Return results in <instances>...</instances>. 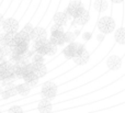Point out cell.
I'll return each mask as SVG.
<instances>
[{
    "label": "cell",
    "mask_w": 125,
    "mask_h": 113,
    "mask_svg": "<svg viewBox=\"0 0 125 113\" xmlns=\"http://www.w3.org/2000/svg\"><path fill=\"white\" fill-rule=\"evenodd\" d=\"M33 51L35 53H39V54H42V55H54L57 51V47L50 40L43 39V40L34 41Z\"/></svg>",
    "instance_id": "6da1fadb"
},
{
    "label": "cell",
    "mask_w": 125,
    "mask_h": 113,
    "mask_svg": "<svg viewBox=\"0 0 125 113\" xmlns=\"http://www.w3.org/2000/svg\"><path fill=\"white\" fill-rule=\"evenodd\" d=\"M52 34H51L50 41L52 42L54 45H62L65 44V32L62 30V26L58 25V24H55L52 26V30H51Z\"/></svg>",
    "instance_id": "7a4b0ae2"
},
{
    "label": "cell",
    "mask_w": 125,
    "mask_h": 113,
    "mask_svg": "<svg viewBox=\"0 0 125 113\" xmlns=\"http://www.w3.org/2000/svg\"><path fill=\"white\" fill-rule=\"evenodd\" d=\"M98 28L103 34H109L113 32L115 29V22L111 17H103L100 19L98 23Z\"/></svg>",
    "instance_id": "3957f363"
},
{
    "label": "cell",
    "mask_w": 125,
    "mask_h": 113,
    "mask_svg": "<svg viewBox=\"0 0 125 113\" xmlns=\"http://www.w3.org/2000/svg\"><path fill=\"white\" fill-rule=\"evenodd\" d=\"M57 94V86L52 81H47L42 87V96L46 99H53Z\"/></svg>",
    "instance_id": "277c9868"
},
{
    "label": "cell",
    "mask_w": 125,
    "mask_h": 113,
    "mask_svg": "<svg viewBox=\"0 0 125 113\" xmlns=\"http://www.w3.org/2000/svg\"><path fill=\"white\" fill-rule=\"evenodd\" d=\"M83 10H84L83 6H82L79 1H71L70 3H69V6L67 7L66 13L69 15V17L75 19V18H77Z\"/></svg>",
    "instance_id": "5b68a950"
},
{
    "label": "cell",
    "mask_w": 125,
    "mask_h": 113,
    "mask_svg": "<svg viewBox=\"0 0 125 113\" xmlns=\"http://www.w3.org/2000/svg\"><path fill=\"white\" fill-rule=\"evenodd\" d=\"M81 48H82L81 44L75 43V42H70V43H68V45L65 47V50L62 53H64V55L67 57V58H73Z\"/></svg>",
    "instance_id": "8992f818"
},
{
    "label": "cell",
    "mask_w": 125,
    "mask_h": 113,
    "mask_svg": "<svg viewBox=\"0 0 125 113\" xmlns=\"http://www.w3.org/2000/svg\"><path fill=\"white\" fill-rule=\"evenodd\" d=\"M2 29L4 32L8 33H17L19 30V22L13 18H9V19L3 20L2 22Z\"/></svg>",
    "instance_id": "52a82bcc"
},
{
    "label": "cell",
    "mask_w": 125,
    "mask_h": 113,
    "mask_svg": "<svg viewBox=\"0 0 125 113\" xmlns=\"http://www.w3.org/2000/svg\"><path fill=\"white\" fill-rule=\"evenodd\" d=\"M73 62H75L77 65H84V64L88 63L89 61V53L86 48L82 46V48L78 52V54L73 57Z\"/></svg>",
    "instance_id": "ba28073f"
},
{
    "label": "cell",
    "mask_w": 125,
    "mask_h": 113,
    "mask_svg": "<svg viewBox=\"0 0 125 113\" xmlns=\"http://www.w3.org/2000/svg\"><path fill=\"white\" fill-rule=\"evenodd\" d=\"M106 65L110 68L111 70H117L121 68L122 66V61L119 56L116 55H113V56H110L106 61Z\"/></svg>",
    "instance_id": "9c48e42d"
},
{
    "label": "cell",
    "mask_w": 125,
    "mask_h": 113,
    "mask_svg": "<svg viewBox=\"0 0 125 113\" xmlns=\"http://www.w3.org/2000/svg\"><path fill=\"white\" fill-rule=\"evenodd\" d=\"M32 68H33V72L39 78H42V77H44L47 74V68L44 65V63H32Z\"/></svg>",
    "instance_id": "30bf717a"
},
{
    "label": "cell",
    "mask_w": 125,
    "mask_h": 113,
    "mask_svg": "<svg viewBox=\"0 0 125 113\" xmlns=\"http://www.w3.org/2000/svg\"><path fill=\"white\" fill-rule=\"evenodd\" d=\"M13 36H14V33L4 32V33H2V34H0V45L7 46V47L11 48L12 41H13Z\"/></svg>",
    "instance_id": "8fae6325"
},
{
    "label": "cell",
    "mask_w": 125,
    "mask_h": 113,
    "mask_svg": "<svg viewBox=\"0 0 125 113\" xmlns=\"http://www.w3.org/2000/svg\"><path fill=\"white\" fill-rule=\"evenodd\" d=\"M31 39H32L33 41L47 39V34H46L45 29L41 28V26H36V28H34V29H33L32 35H31Z\"/></svg>",
    "instance_id": "7c38bea8"
},
{
    "label": "cell",
    "mask_w": 125,
    "mask_h": 113,
    "mask_svg": "<svg viewBox=\"0 0 125 113\" xmlns=\"http://www.w3.org/2000/svg\"><path fill=\"white\" fill-rule=\"evenodd\" d=\"M1 92V96L3 99H9V98H12V97H14L15 94H17V89H15V86L11 85V83H7L6 88H4Z\"/></svg>",
    "instance_id": "4fadbf2b"
},
{
    "label": "cell",
    "mask_w": 125,
    "mask_h": 113,
    "mask_svg": "<svg viewBox=\"0 0 125 113\" xmlns=\"http://www.w3.org/2000/svg\"><path fill=\"white\" fill-rule=\"evenodd\" d=\"M29 51V43L28 42H21L18 45L11 47V52L17 53V54H21V55H25Z\"/></svg>",
    "instance_id": "5bb4252c"
},
{
    "label": "cell",
    "mask_w": 125,
    "mask_h": 113,
    "mask_svg": "<svg viewBox=\"0 0 125 113\" xmlns=\"http://www.w3.org/2000/svg\"><path fill=\"white\" fill-rule=\"evenodd\" d=\"M22 79H24V82H26L29 86H30V87L35 86L37 83V81H39V77H37L36 75L33 72V70H32V72H26V74L23 76V78H22Z\"/></svg>",
    "instance_id": "9a60e30c"
},
{
    "label": "cell",
    "mask_w": 125,
    "mask_h": 113,
    "mask_svg": "<svg viewBox=\"0 0 125 113\" xmlns=\"http://www.w3.org/2000/svg\"><path fill=\"white\" fill-rule=\"evenodd\" d=\"M37 109L40 112H51L52 111V103H51L50 99H42L40 101L39 105H37Z\"/></svg>",
    "instance_id": "2e32d148"
},
{
    "label": "cell",
    "mask_w": 125,
    "mask_h": 113,
    "mask_svg": "<svg viewBox=\"0 0 125 113\" xmlns=\"http://www.w3.org/2000/svg\"><path fill=\"white\" fill-rule=\"evenodd\" d=\"M67 19H68V14L66 12H57L54 15V22L55 24L64 26L67 23Z\"/></svg>",
    "instance_id": "e0dca14e"
},
{
    "label": "cell",
    "mask_w": 125,
    "mask_h": 113,
    "mask_svg": "<svg viewBox=\"0 0 125 113\" xmlns=\"http://www.w3.org/2000/svg\"><path fill=\"white\" fill-rule=\"evenodd\" d=\"M15 89H17V93L21 94V96H26L30 92L31 87L26 82H23V83H20V85L15 86Z\"/></svg>",
    "instance_id": "ac0fdd59"
},
{
    "label": "cell",
    "mask_w": 125,
    "mask_h": 113,
    "mask_svg": "<svg viewBox=\"0 0 125 113\" xmlns=\"http://www.w3.org/2000/svg\"><path fill=\"white\" fill-rule=\"evenodd\" d=\"M75 19H76V22H77L78 24H80V25H84V24L89 21V13H88V11L84 9V10L82 11V12L80 13L77 18H75Z\"/></svg>",
    "instance_id": "d6986e66"
},
{
    "label": "cell",
    "mask_w": 125,
    "mask_h": 113,
    "mask_svg": "<svg viewBox=\"0 0 125 113\" xmlns=\"http://www.w3.org/2000/svg\"><path fill=\"white\" fill-rule=\"evenodd\" d=\"M115 40L119 44H125V28H120L115 32Z\"/></svg>",
    "instance_id": "ffe728a7"
},
{
    "label": "cell",
    "mask_w": 125,
    "mask_h": 113,
    "mask_svg": "<svg viewBox=\"0 0 125 113\" xmlns=\"http://www.w3.org/2000/svg\"><path fill=\"white\" fill-rule=\"evenodd\" d=\"M94 9L99 12H103L108 9V1L106 0H95Z\"/></svg>",
    "instance_id": "44dd1931"
},
{
    "label": "cell",
    "mask_w": 125,
    "mask_h": 113,
    "mask_svg": "<svg viewBox=\"0 0 125 113\" xmlns=\"http://www.w3.org/2000/svg\"><path fill=\"white\" fill-rule=\"evenodd\" d=\"M32 63H44V55L34 52L32 56Z\"/></svg>",
    "instance_id": "7402d4cb"
},
{
    "label": "cell",
    "mask_w": 125,
    "mask_h": 113,
    "mask_svg": "<svg viewBox=\"0 0 125 113\" xmlns=\"http://www.w3.org/2000/svg\"><path fill=\"white\" fill-rule=\"evenodd\" d=\"M73 39H75V35L71 32H65V43L73 42Z\"/></svg>",
    "instance_id": "603a6c76"
},
{
    "label": "cell",
    "mask_w": 125,
    "mask_h": 113,
    "mask_svg": "<svg viewBox=\"0 0 125 113\" xmlns=\"http://www.w3.org/2000/svg\"><path fill=\"white\" fill-rule=\"evenodd\" d=\"M33 29H34V26H32L31 24H26V25L24 26L23 29H22V31L31 36V35H32V32H33Z\"/></svg>",
    "instance_id": "cb8c5ba5"
},
{
    "label": "cell",
    "mask_w": 125,
    "mask_h": 113,
    "mask_svg": "<svg viewBox=\"0 0 125 113\" xmlns=\"http://www.w3.org/2000/svg\"><path fill=\"white\" fill-rule=\"evenodd\" d=\"M9 112H11V113H14V112H19V113H21V112H23V110L21 109V107H18V105H15V107L10 108Z\"/></svg>",
    "instance_id": "d4e9b609"
},
{
    "label": "cell",
    "mask_w": 125,
    "mask_h": 113,
    "mask_svg": "<svg viewBox=\"0 0 125 113\" xmlns=\"http://www.w3.org/2000/svg\"><path fill=\"white\" fill-rule=\"evenodd\" d=\"M3 15L1 14V13H0V25H2V22H3Z\"/></svg>",
    "instance_id": "484cf974"
},
{
    "label": "cell",
    "mask_w": 125,
    "mask_h": 113,
    "mask_svg": "<svg viewBox=\"0 0 125 113\" xmlns=\"http://www.w3.org/2000/svg\"><path fill=\"white\" fill-rule=\"evenodd\" d=\"M111 1H113L114 3H121V2H123L124 0H111Z\"/></svg>",
    "instance_id": "4316f807"
},
{
    "label": "cell",
    "mask_w": 125,
    "mask_h": 113,
    "mask_svg": "<svg viewBox=\"0 0 125 113\" xmlns=\"http://www.w3.org/2000/svg\"><path fill=\"white\" fill-rule=\"evenodd\" d=\"M0 48H1V46H0Z\"/></svg>",
    "instance_id": "83f0119b"
},
{
    "label": "cell",
    "mask_w": 125,
    "mask_h": 113,
    "mask_svg": "<svg viewBox=\"0 0 125 113\" xmlns=\"http://www.w3.org/2000/svg\"><path fill=\"white\" fill-rule=\"evenodd\" d=\"M0 82H1V80H0Z\"/></svg>",
    "instance_id": "f1b7e54d"
}]
</instances>
